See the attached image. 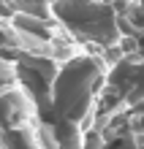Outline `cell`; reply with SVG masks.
<instances>
[{
	"label": "cell",
	"mask_w": 144,
	"mask_h": 149,
	"mask_svg": "<svg viewBox=\"0 0 144 149\" xmlns=\"http://www.w3.org/2000/svg\"><path fill=\"white\" fill-rule=\"evenodd\" d=\"M103 81V65H98L93 57H74L63 65V71L55 73V106L65 122L79 125L90 106L93 92Z\"/></svg>",
	"instance_id": "cell-1"
}]
</instances>
